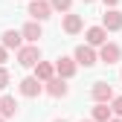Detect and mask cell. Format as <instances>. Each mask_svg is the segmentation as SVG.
Here are the masks:
<instances>
[{
    "label": "cell",
    "mask_w": 122,
    "mask_h": 122,
    "mask_svg": "<svg viewBox=\"0 0 122 122\" xmlns=\"http://www.w3.org/2000/svg\"><path fill=\"white\" fill-rule=\"evenodd\" d=\"M18 90H20V96H26V99H38L44 93V81L38 79V76H26V79L18 81Z\"/></svg>",
    "instance_id": "1"
},
{
    "label": "cell",
    "mask_w": 122,
    "mask_h": 122,
    "mask_svg": "<svg viewBox=\"0 0 122 122\" xmlns=\"http://www.w3.org/2000/svg\"><path fill=\"white\" fill-rule=\"evenodd\" d=\"M38 61H41V47L38 44H23L18 50V64L20 67H35Z\"/></svg>",
    "instance_id": "2"
},
{
    "label": "cell",
    "mask_w": 122,
    "mask_h": 122,
    "mask_svg": "<svg viewBox=\"0 0 122 122\" xmlns=\"http://www.w3.org/2000/svg\"><path fill=\"white\" fill-rule=\"evenodd\" d=\"M73 58L79 61V67H93L99 61V52H96V47H90V44H79L76 52H73Z\"/></svg>",
    "instance_id": "3"
},
{
    "label": "cell",
    "mask_w": 122,
    "mask_h": 122,
    "mask_svg": "<svg viewBox=\"0 0 122 122\" xmlns=\"http://www.w3.org/2000/svg\"><path fill=\"white\" fill-rule=\"evenodd\" d=\"M52 3L50 0H29V15H32V20H47V18H52Z\"/></svg>",
    "instance_id": "4"
},
{
    "label": "cell",
    "mask_w": 122,
    "mask_h": 122,
    "mask_svg": "<svg viewBox=\"0 0 122 122\" xmlns=\"http://www.w3.org/2000/svg\"><path fill=\"white\" fill-rule=\"evenodd\" d=\"M122 58V47L113 41H105L102 47H99V61L102 64H116V61Z\"/></svg>",
    "instance_id": "5"
},
{
    "label": "cell",
    "mask_w": 122,
    "mask_h": 122,
    "mask_svg": "<svg viewBox=\"0 0 122 122\" xmlns=\"http://www.w3.org/2000/svg\"><path fill=\"white\" fill-rule=\"evenodd\" d=\"M44 90L52 96V99H64L70 93V87H67V79H61V76H52L50 81H44Z\"/></svg>",
    "instance_id": "6"
},
{
    "label": "cell",
    "mask_w": 122,
    "mask_h": 122,
    "mask_svg": "<svg viewBox=\"0 0 122 122\" xmlns=\"http://www.w3.org/2000/svg\"><path fill=\"white\" fill-rule=\"evenodd\" d=\"M76 70H79V61L70 58V55H61V58L55 61V73L61 76V79H73Z\"/></svg>",
    "instance_id": "7"
},
{
    "label": "cell",
    "mask_w": 122,
    "mask_h": 122,
    "mask_svg": "<svg viewBox=\"0 0 122 122\" xmlns=\"http://www.w3.org/2000/svg\"><path fill=\"white\" fill-rule=\"evenodd\" d=\"M102 26L108 29V32H119V29H122V12L116 6H111L108 12L102 15Z\"/></svg>",
    "instance_id": "8"
},
{
    "label": "cell",
    "mask_w": 122,
    "mask_h": 122,
    "mask_svg": "<svg viewBox=\"0 0 122 122\" xmlns=\"http://www.w3.org/2000/svg\"><path fill=\"white\" fill-rule=\"evenodd\" d=\"M90 96H93V102H113V87L108 81H93Z\"/></svg>",
    "instance_id": "9"
},
{
    "label": "cell",
    "mask_w": 122,
    "mask_h": 122,
    "mask_svg": "<svg viewBox=\"0 0 122 122\" xmlns=\"http://www.w3.org/2000/svg\"><path fill=\"white\" fill-rule=\"evenodd\" d=\"M0 44H3L6 50H15V52H18L23 47V32H18V29H6V32L0 35Z\"/></svg>",
    "instance_id": "10"
},
{
    "label": "cell",
    "mask_w": 122,
    "mask_h": 122,
    "mask_svg": "<svg viewBox=\"0 0 122 122\" xmlns=\"http://www.w3.org/2000/svg\"><path fill=\"white\" fill-rule=\"evenodd\" d=\"M20 32H23V41H26V44H38V38H44V29H41V20H26Z\"/></svg>",
    "instance_id": "11"
},
{
    "label": "cell",
    "mask_w": 122,
    "mask_h": 122,
    "mask_svg": "<svg viewBox=\"0 0 122 122\" xmlns=\"http://www.w3.org/2000/svg\"><path fill=\"white\" fill-rule=\"evenodd\" d=\"M61 29H64L67 35H79L81 29H84V20H81V15H64V20H61Z\"/></svg>",
    "instance_id": "12"
},
{
    "label": "cell",
    "mask_w": 122,
    "mask_h": 122,
    "mask_svg": "<svg viewBox=\"0 0 122 122\" xmlns=\"http://www.w3.org/2000/svg\"><path fill=\"white\" fill-rule=\"evenodd\" d=\"M84 38H87L90 47H102V44L108 41V29H105V26H90L84 32Z\"/></svg>",
    "instance_id": "13"
},
{
    "label": "cell",
    "mask_w": 122,
    "mask_h": 122,
    "mask_svg": "<svg viewBox=\"0 0 122 122\" xmlns=\"http://www.w3.org/2000/svg\"><path fill=\"white\" fill-rule=\"evenodd\" d=\"M35 76H38L41 81H50L52 76H58V73H55V64H52V61H38V64H35Z\"/></svg>",
    "instance_id": "14"
},
{
    "label": "cell",
    "mask_w": 122,
    "mask_h": 122,
    "mask_svg": "<svg viewBox=\"0 0 122 122\" xmlns=\"http://www.w3.org/2000/svg\"><path fill=\"white\" fill-rule=\"evenodd\" d=\"M93 119L96 122H111L113 119V108H108V102H96L93 105Z\"/></svg>",
    "instance_id": "15"
},
{
    "label": "cell",
    "mask_w": 122,
    "mask_h": 122,
    "mask_svg": "<svg viewBox=\"0 0 122 122\" xmlns=\"http://www.w3.org/2000/svg\"><path fill=\"white\" fill-rule=\"evenodd\" d=\"M15 113H18V102H15V96H0V116L12 119Z\"/></svg>",
    "instance_id": "16"
},
{
    "label": "cell",
    "mask_w": 122,
    "mask_h": 122,
    "mask_svg": "<svg viewBox=\"0 0 122 122\" xmlns=\"http://www.w3.org/2000/svg\"><path fill=\"white\" fill-rule=\"evenodd\" d=\"M50 3H52V9H55V12H70L73 0H50Z\"/></svg>",
    "instance_id": "17"
},
{
    "label": "cell",
    "mask_w": 122,
    "mask_h": 122,
    "mask_svg": "<svg viewBox=\"0 0 122 122\" xmlns=\"http://www.w3.org/2000/svg\"><path fill=\"white\" fill-rule=\"evenodd\" d=\"M111 108H113V116H122V96H113Z\"/></svg>",
    "instance_id": "18"
},
{
    "label": "cell",
    "mask_w": 122,
    "mask_h": 122,
    "mask_svg": "<svg viewBox=\"0 0 122 122\" xmlns=\"http://www.w3.org/2000/svg\"><path fill=\"white\" fill-rule=\"evenodd\" d=\"M6 84H9V70H6V64H0V90Z\"/></svg>",
    "instance_id": "19"
},
{
    "label": "cell",
    "mask_w": 122,
    "mask_h": 122,
    "mask_svg": "<svg viewBox=\"0 0 122 122\" xmlns=\"http://www.w3.org/2000/svg\"><path fill=\"white\" fill-rule=\"evenodd\" d=\"M9 52H12V50H6L3 44H0V64H6V61H9Z\"/></svg>",
    "instance_id": "20"
},
{
    "label": "cell",
    "mask_w": 122,
    "mask_h": 122,
    "mask_svg": "<svg viewBox=\"0 0 122 122\" xmlns=\"http://www.w3.org/2000/svg\"><path fill=\"white\" fill-rule=\"evenodd\" d=\"M102 3H105V6L111 9V6H116V3H119V0H102Z\"/></svg>",
    "instance_id": "21"
},
{
    "label": "cell",
    "mask_w": 122,
    "mask_h": 122,
    "mask_svg": "<svg viewBox=\"0 0 122 122\" xmlns=\"http://www.w3.org/2000/svg\"><path fill=\"white\" fill-rule=\"evenodd\" d=\"M111 122H122V116H113V119H111Z\"/></svg>",
    "instance_id": "22"
},
{
    "label": "cell",
    "mask_w": 122,
    "mask_h": 122,
    "mask_svg": "<svg viewBox=\"0 0 122 122\" xmlns=\"http://www.w3.org/2000/svg\"><path fill=\"white\" fill-rule=\"evenodd\" d=\"M81 122H96V119H93V116H90V119H81Z\"/></svg>",
    "instance_id": "23"
},
{
    "label": "cell",
    "mask_w": 122,
    "mask_h": 122,
    "mask_svg": "<svg viewBox=\"0 0 122 122\" xmlns=\"http://www.w3.org/2000/svg\"><path fill=\"white\" fill-rule=\"evenodd\" d=\"M52 122H67V119H52Z\"/></svg>",
    "instance_id": "24"
},
{
    "label": "cell",
    "mask_w": 122,
    "mask_h": 122,
    "mask_svg": "<svg viewBox=\"0 0 122 122\" xmlns=\"http://www.w3.org/2000/svg\"><path fill=\"white\" fill-rule=\"evenodd\" d=\"M81 3H93V0H81Z\"/></svg>",
    "instance_id": "25"
},
{
    "label": "cell",
    "mask_w": 122,
    "mask_h": 122,
    "mask_svg": "<svg viewBox=\"0 0 122 122\" xmlns=\"http://www.w3.org/2000/svg\"><path fill=\"white\" fill-rule=\"evenodd\" d=\"M0 122H6V116H0Z\"/></svg>",
    "instance_id": "26"
}]
</instances>
